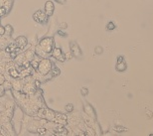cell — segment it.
Segmentation results:
<instances>
[{"instance_id": "cell-1", "label": "cell", "mask_w": 153, "mask_h": 136, "mask_svg": "<svg viewBox=\"0 0 153 136\" xmlns=\"http://www.w3.org/2000/svg\"><path fill=\"white\" fill-rule=\"evenodd\" d=\"M55 48L54 39L52 37H46L39 42L35 48V54L41 59H47L51 56L52 51Z\"/></svg>"}, {"instance_id": "cell-2", "label": "cell", "mask_w": 153, "mask_h": 136, "mask_svg": "<svg viewBox=\"0 0 153 136\" xmlns=\"http://www.w3.org/2000/svg\"><path fill=\"white\" fill-rule=\"evenodd\" d=\"M51 69H52V62L50 61V59L47 58V59H42V60L39 61V65H38V68H37V71L40 75L42 76H45L47 75L51 72Z\"/></svg>"}, {"instance_id": "cell-3", "label": "cell", "mask_w": 153, "mask_h": 136, "mask_svg": "<svg viewBox=\"0 0 153 136\" xmlns=\"http://www.w3.org/2000/svg\"><path fill=\"white\" fill-rule=\"evenodd\" d=\"M33 19L40 24H45V23H47V21H48V16H47V14H46L45 12H43L42 10H37L33 14Z\"/></svg>"}, {"instance_id": "cell-4", "label": "cell", "mask_w": 153, "mask_h": 136, "mask_svg": "<svg viewBox=\"0 0 153 136\" xmlns=\"http://www.w3.org/2000/svg\"><path fill=\"white\" fill-rule=\"evenodd\" d=\"M51 56L59 62H65L66 61V55L63 53V51L61 48H54L53 51H52V53H51Z\"/></svg>"}, {"instance_id": "cell-5", "label": "cell", "mask_w": 153, "mask_h": 136, "mask_svg": "<svg viewBox=\"0 0 153 136\" xmlns=\"http://www.w3.org/2000/svg\"><path fill=\"white\" fill-rule=\"evenodd\" d=\"M36 91V85L33 83L32 82H27L26 83L23 85V88H22V91L23 94H34Z\"/></svg>"}, {"instance_id": "cell-6", "label": "cell", "mask_w": 153, "mask_h": 136, "mask_svg": "<svg viewBox=\"0 0 153 136\" xmlns=\"http://www.w3.org/2000/svg\"><path fill=\"white\" fill-rule=\"evenodd\" d=\"M55 11V4L53 1H47L45 3V13L48 17L52 16Z\"/></svg>"}, {"instance_id": "cell-7", "label": "cell", "mask_w": 153, "mask_h": 136, "mask_svg": "<svg viewBox=\"0 0 153 136\" xmlns=\"http://www.w3.org/2000/svg\"><path fill=\"white\" fill-rule=\"evenodd\" d=\"M15 44H16L18 48H20L23 50V48L28 44V40H27L25 36H19L18 38H16V40H15Z\"/></svg>"}, {"instance_id": "cell-8", "label": "cell", "mask_w": 153, "mask_h": 136, "mask_svg": "<svg viewBox=\"0 0 153 136\" xmlns=\"http://www.w3.org/2000/svg\"><path fill=\"white\" fill-rule=\"evenodd\" d=\"M11 85H12V88H13L16 91H22L24 83H22V81H20L19 79H15V81L12 82Z\"/></svg>"}, {"instance_id": "cell-9", "label": "cell", "mask_w": 153, "mask_h": 136, "mask_svg": "<svg viewBox=\"0 0 153 136\" xmlns=\"http://www.w3.org/2000/svg\"><path fill=\"white\" fill-rule=\"evenodd\" d=\"M71 50H72V55H74L75 57L76 58H79L82 56V53H81V49L78 45L74 43V44H71Z\"/></svg>"}, {"instance_id": "cell-10", "label": "cell", "mask_w": 153, "mask_h": 136, "mask_svg": "<svg viewBox=\"0 0 153 136\" xmlns=\"http://www.w3.org/2000/svg\"><path fill=\"white\" fill-rule=\"evenodd\" d=\"M9 42H8V39L6 36H0V49H2V50H5L6 47L8 46Z\"/></svg>"}, {"instance_id": "cell-11", "label": "cell", "mask_w": 153, "mask_h": 136, "mask_svg": "<svg viewBox=\"0 0 153 136\" xmlns=\"http://www.w3.org/2000/svg\"><path fill=\"white\" fill-rule=\"evenodd\" d=\"M25 57H26V59L28 60L29 62H31L32 60H34V58H35V53L33 51H31V50H28V51H26L25 53Z\"/></svg>"}, {"instance_id": "cell-12", "label": "cell", "mask_w": 153, "mask_h": 136, "mask_svg": "<svg viewBox=\"0 0 153 136\" xmlns=\"http://www.w3.org/2000/svg\"><path fill=\"white\" fill-rule=\"evenodd\" d=\"M125 68H126V65L123 61H122V58H118V64H117V70L118 71H124Z\"/></svg>"}, {"instance_id": "cell-13", "label": "cell", "mask_w": 153, "mask_h": 136, "mask_svg": "<svg viewBox=\"0 0 153 136\" xmlns=\"http://www.w3.org/2000/svg\"><path fill=\"white\" fill-rule=\"evenodd\" d=\"M12 32H13V28H12L11 25H6L5 26V34L4 36L8 37V38H10L11 35H12Z\"/></svg>"}, {"instance_id": "cell-14", "label": "cell", "mask_w": 153, "mask_h": 136, "mask_svg": "<svg viewBox=\"0 0 153 136\" xmlns=\"http://www.w3.org/2000/svg\"><path fill=\"white\" fill-rule=\"evenodd\" d=\"M51 73L52 75H53L54 77H57L60 75V70L58 69V67H55L53 64H52V69H51Z\"/></svg>"}, {"instance_id": "cell-15", "label": "cell", "mask_w": 153, "mask_h": 136, "mask_svg": "<svg viewBox=\"0 0 153 136\" xmlns=\"http://www.w3.org/2000/svg\"><path fill=\"white\" fill-rule=\"evenodd\" d=\"M85 112H87L88 114H90L91 116H94V109H93V107L90 106H85Z\"/></svg>"}, {"instance_id": "cell-16", "label": "cell", "mask_w": 153, "mask_h": 136, "mask_svg": "<svg viewBox=\"0 0 153 136\" xmlns=\"http://www.w3.org/2000/svg\"><path fill=\"white\" fill-rule=\"evenodd\" d=\"M7 14H8L7 9H6L5 7H0V18L6 16Z\"/></svg>"}, {"instance_id": "cell-17", "label": "cell", "mask_w": 153, "mask_h": 136, "mask_svg": "<svg viewBox=\"0 0 153 136\" xmlns=\"http://www.w3.org/2000/svg\"><path fill=\"white\" fill-rule=\"evenodd\" d=\"M5 82H6L5 77L3 76V74H2V73H0V85H4Z\"/></svg>"}, {"instance_id": "cell-18", "label": "cell", "mask_w": 153, "mask_h": 136, "mask_svg": "<svg viewBox=\"0 0 153 136\" xmlns=\"http://www.w3.org/2000/svg\"><path fill=\"white\" fill-rule=\"evenodd\" d=\"M73 109H74V106H73V104L69 103L66 106V110L68 111V112H71V111H73Z\"/></svg>"}, {"instance_id": "cell-19", "label": "cell", "mask_w": 153, "mask_h": 136, "mask_svg": "<svg viewBox=\"0 0 153 136\" xmlns=\"http://www.w3.org/2000/svg\"><path fill=\"white\" fill-rule=\"evenodd\" d=\"M5 94V88L3 85H0V97H2Z\"/></svg>"}, {"instance_id": "cell-20", "label": "cell", "mask_w": 153, "mask_h": 136, "mask_svg": "<svg viewBox=\"0 0 153 136\" xmlns=\"http://www.w3.org/2000/svg\"><path fill=\"white\" fill-rule=\"evenodd\" d=\"M106 28H108V30H114V24L112 22H109L108 24V26H106Z\"/></svg>"}, {"instance_id": "cell-21", "label": "cell", "mask_w": 153, "mask_h": 136, "mask_svg": "<svg viewBox=\"0 0 153 136\" xmlns=\"http://www.w3.org/2000/svg\"><path fill=\"white\" fill-rule=\"evenodd\" d=\"M5 34V27H3L0 23V36H3Z\"/></svg>"}, {"instance_id": "cell-22", "label": "cell", "mask_w": 153, "mask_h": 136, "mask_svg": "<svg viewBox=\"0 0 153 136\" xmlns=\"http://www.w3.org/2000/svg\"><path fill=\"white\" fill-rule=\"evenodd\" d=\"M58 34H59V35H61L62 37H66V33H65V32H63L62 30H59V31H58Z\"/></svg>"}, {"instance_id": "cell-23", "label": "cell", "mask_w": 153, "mask_h": 136, "mask_svg": "<svg viewBox=\"0 0 153 136\" xmlns=\"http://www.w3.org/2000/svg\"><path fill=\"white\" fill-rule=\"evenodd\" d=\"M82 95H87L88 89L87 88H82Z\"/></svg>"}, {"instance_id": "cell-24", "label": "cell", "mask_w": 153, "mask_h": 136, "mask_svg": "<svg viewBox=\"0 0 153 136\" xmlns=\"http://www.w3.org/2000/svg\"><path fill=\"white\" fill-rule=\"evenodd\" d=\"M56 1H57V2H59V3H61V4H64L66 0H56Z\"/></svg>"}]
</instances>
